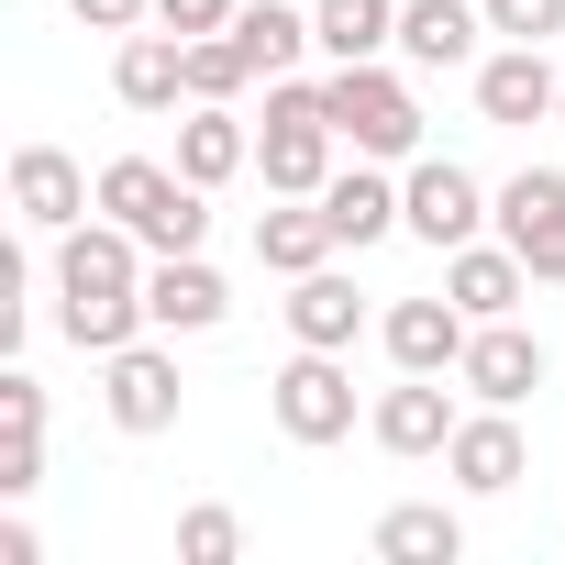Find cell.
<instances>
[{"label": "cell", "mask_w": 565, "mask_h": 565, "mask_svg": "<svg viewBox=\"0 0 565 565\" xmlns=\"http://www.w3.org/2000/svg\"><path fill=\"white\" fill-rule=\"evenodd\" d=\"M145 266H156V244L122 233L111 211L56 233V266H45V277H56V333H67L78 355H111V344L156 333V322H145Z\"/></svg>", "instance_id": "obj_1"}, {"label": "cell", "mask_w": 565, "mask_h": 565, "mask_svg": "<svg viewBox=\"0 0 565 565\" xmlns=\"http://www.w3.org/2000/svg\"><path fill=\"white\" fill-rule=\"evenodd\" d=\"M322 111H333V134H344L355 156H377V167H411V156H422V89H411V67H388V56L333 67V78H322Z\"/></svg>", "instance_id": "obj_2"}, {"label": "cell", "mask_w": 565, "mask_h": 565, "mask_svg": "<svg viewBox=\"0 0 565 565\" xmlns=\"http://www.w3.org/2000/svg\"><path fill=\"white\" fill-rule=\"evenodd\" d=\"M100 211H111L122 233H145L156 255H200V233H211V189L178 178L167 156H111V167H100Z\"/></svg>", "instance_id": "obj_3"}, {"label": "cell", "mask_w": 565, "mask_h": 565, "mask_svg": "<svg viewBox=\"0 0 565 565\" xmlns=\"http://www.w3.org/2000/svg\"><path fill=\"white\" fill-rule=\"evenodd\" d=\"M488 222H499V189H477V167H455V156H411L399 167V233H422L433 255L477 244Z\"/></svg>", "instance_id": "obj_4"}, {"label": "cell", "mask_w": 565, "mask_h": 565, "mask_svg": "<svg viewBox=\"0 0 565 565\" xmlns=\"http://www.w3.org/2000/svg\"><path fill=\"white\" fill-rule=\"evenodd\" d=\"M100 411H111V433H134V444L178 433V411H189V377H178V355H167L156 333L111 344V355H100Z\"/></svg>", "instance_id": "obj_5"}, {"label": "cell", "mask_w": 565, "mask_h": 565, "mask_svg": "<svg viewBox=\"0 0 565 565\" xmlns=\"http://www.w3.org/2000/svg\"><path fill=\"white\" fill-rule=\"evenodd\" d=\"M266 411H277L289 444H344V433H355V366L322 355V344H300L289 366L266 377Z\"/></svg>", "instance_id": "obj_6"}, {"label": "cell", "mask_w": 565, "mask_h": 565, "mask_svg": "<svg viewBox=\"0 0 565 565\" xmlns=\"http://www.w3.org/2000/svg\"><path fill=\"white\" fill-rule=\"evenodd\" d=\"M499 244L543 277V289H565V167H521L499 189Z\"/></svg>", "instance_id": "obj_7"}, {"label": "cell", "mask_w": 565, "mask_h": 565, "mask_svg": "<svg viewBox=\"0 0 565 565\" xmlns=\"http://www.w3.org/2000/svg\"><path fill=\"white\" fill-rule=\"evenodd\" d=\"M466 311H455V289H433V300H388L377 311V344H388V366L399 377H455L466 366Z\"/></svg>", "instance_id": "obj_8"}, {"label": "cell", "mask_w": 565, "mask_h": 565, "mask_svg": "<svg viewBox=\"0 0 565 565\" xmlns=\"http://www.w3.org/2000/svg\"><path fill=\"white\" fill-rule=\"evenodd\" d=\"M12 211H23V233H67V222L100 211V178H89L67 145H23V156H12Z\"/></svg>", "instance_id": "obj_9"}, {"label": "cell", "mask_w": 565, "mask_h": 565, "mask_svg": "<svg viewBox=\"0 0 565 565\" xmlns=\"http://www.w3.org/2000/svg\"><path fill=\"white\" fill-rule=\"evenodd\" d=\"M455 388L444 377H399V388H377V411H366V433H377V455H399V466H422V455H444L455 444Z\"/></svg>", "instance_id": "obj_10"}, {"label": "cell", "mask_w": 565, "mask_h": 565, "mask_svg": "<svg viewBox=\"0 0 565 565\" xmlns=\"http://www.w3.org/2000/svg\"><path fill=\"white\" fill-rule=\"evenodd\" d=\"M521 466H532V444H521V422H510V411H488V399H477V411L455 422V444H444V477H455L466 499H510V488H521Z\"/></svg>", "instance_id": "obj_11"}, {"label": "cell", "mask_w": 565, "mask_h": 565, "mask_svg": "<svg viewBox=\"0 0 565 565\" xmlns=\"http://www.w3.org/2000/svg\"><path fill=\"white\" fill-rule=\"evenodd\" d=\"M145 322L178 344V333H211V322H233V289H222V266L211 255H156L145 266Z\"/></svg>", "instance_id": "obj_12"}, {"label": "cell", "mask_w": 565, "mask_h": 565, "mask_svg": "<svg viewBox=\"0 0 565 565\" xmlns=\"http://www.w3.org/2000/svg\"><path fill=\"white\" fill-rule=\"evenodd\" d=\"M455 388H466V399H488V411H521V399L543 388V344H532L521 322H477V333H466Z\"/></svg>", "instance_id": "obj_13"}, {"label": "cell", "mask_w": 565, "mask_h": 565, "mask_svg": "<svg viewBox=\"0 0 565 565\" xmlns=\"http://www.w3.org/2000/svg\"><path fill=\"white\" fill-rule=\"evenodd\" d=\"M554 100H565V78H554V56L543 45H499V56H477V111L488 122H554Z\"/></svg>", "instance_id": "obj_14"}, {"label": "cell", "mask_w": 565, "mask_h": 565, "mask_svg": "<svg viewBox=\"0 0 565 565\" xmlns=\"http://www.w3.org/2000/svg\"><path fill=\"white\" fill-rule=\"evenodd\" d=\"M444 289H455V311H466V322H510V311L543 289V277H532L510 244H488V233H477V244H455V255H444Z\"/></svg>", "instance_id": "obj_15"}, {"label": "cell", "mask_w": 565, "mask_h": 565, "mask_svg": "<svg viewBox=\"0 0 565 565\" xmlns=\"http://www.w3.org/2000/svg\"><path fill=\"white\" fill-rule=\"evenodd\" d=\"M111 100H122V111H178V100H189V34H167V23L122 34V56H111Z\"/></svg>", "instance_id": "obj_16"}, {"label": "cell", "mask_w": 565, "mask_h": 565, "mask_svg": "<svg viewBox=\"0 0 565 565\" xmlns=\"http://www.w3.org/2000/svg\"><path fill=\"white\" fill-rule=\"evenodd\" d=\"M488 0H399V67H477Z\"/></svg>", "instance_id": "obj_17"}, {"label": "cell", "mask_w": 565, "mask_h": 565, "mask_svg": "<svg viewBox=\"0 0 565 565\" xmlns=\"http://www.w3.org/2000/svg\"><path fill=\"white\" fill-rule=\"evenodd\" d=\"M333 255H344V233H333L322 200H266V211H255V266H266V277H311V266H333Z\"/></svg>", "instance_id": "obj_18"}, {"label": "cell", "mask_w": 565, "mask_h": 565, "mask_svg": "<svg viewBox=\"0 0 565 565\" xmlns=\"http://www.w3.org/2000/svg\"><path fill=\"white\" fill-rule=\"evenodd\" d=\"M355 333H366V289H355L344 266H311V277H289V344L355 355Z\"/></svg>", "instance_id": "obj_19"}, {"label": "cell", "mask_w": 565, "mask_h": 565, "mask_svg": "<svg viewBox=\"0 0 565 565\" xmlns=\"http://www.w3.org/2000/svg\"><path fill=\"white\" fill-rule=\"evenodd\" d=\"M322 211H333V233H344V255H366V244H388V233H399V178H388L377 156H355V167H333V189H322Z\"/></svg>", "instance_id": "obj_20"}, {"label": "cell", "mask_w": 565, "mask_h": 565, "mask_svg": "<svg viewBox=\"0 0 565 565\" xmlns=\"http://www.w3.org/2000/svg\"><path fill=\"white\" fill-rule=\"evenodd\" d=\"M45 488V388L12 366L0 377V499H34Z\"/></svg>", "instance_id": "obj_21"}, {"label": "cell", "mask_w": 565, "mask_h": 565, "mask_svg": "<svg viewBox=\"0 0 565 565\" xmlns=\"http://www.w3.org/2000/svg\"><path fill=\"white\" fill-rule=\"evenodd\" d=\"M244 167H255V134L233 122V100H189V122H178V178L222 189V178H244Z\"/></svg>", "instance_id": "obj_22"}, {"label": "cell", "mask_w": 565, "mask_h": 565, "mask_svg": "<svg viewBox=\"0 0 565 565\" xmlns=\"http://www.w3.org/2000/svg\"><path fill=\"white\" fill-rule=\"evenodd\" d=\"M377 565H455L466 554V521L444 510V499H399V510H377Z\"/></svg>", "instance_id": "obj_23"}, {"label": "cell", "mask_w": 565, "mask_h": 565, "mask_svg": "<svg viewBox=\"0 0 565 565\" xmlns=\"http://www.w3.org/2000/svg\"><path fill=\"white\" fill-rule=\"evenodd\" d=\"M311 45H322L333 67L399 56V0H311Z\"/></svg>", "instance_id": "obj_24"}, {"label": "cell", "mask_w": 565, "mask_h": 565, "mask_svg": "<svg viewBox=\"0 0 565 565\" xmlns=\"http://www.w3.org/2000/svg\"><path fill=\"white\" fill-rule=\"evenodd\" d=\"M233 45L255 56V78H289L300 56H322V45H311V12H289V0H244V12H233Z\"/></svg>", "instance_id": "obj_25"}, {"label": "cell", "mask_w": 565, "mask_h": 565, "mask_svg": "<svg viewBox=\"0 0 565 565\" xmlns=\"http://www.w3.org/2000/svg\"><path fill=\"white\" fill-rule=\"evenodd\" d=\"M255 89V56L233 34H189V100H244Z\"/></svg>", "instance_id": "obj_26"}, {"label": "cell", "mask_w": 565, "mask_h": 565, "mask_svg": "<svg viewBox=\"0 0 565 565\" xmlns=\"http://www.w3.org/2000/svg\"><path fill=\"white\" fill-rule=\"evenodd\" d=\"M244 554V521L222 510V499H200L189 521H178V565H233Z\"/></svg>", "instance_id": "obj_27"}, {"label": "cell", "mask_w": 565, "mask_h": 565, "mask_svg": "<svg viewBox=\"0 0 565 565\" xmlns=\"http://www.w3.org/2000/svg\"><path fill=\"white\" fill-rule=\"evenodd\" d=\"M488 34L499 45H554L565 34V0H488Z\"/></svg>", "instance_id": "obj_28"}, {"label": "cell", "mask_w": 565, "mask_h": 565, "mask_svg": "<svg viewBox=\"0 0 565 565\" xmlns=\"http://www.w3.org/2000/svg\"><path fill=\"white\" fill-rule=\"evenodd\" d=\"M233 12H244V0H156L167 34H233Z\"/></svg>", "instance_id": "obj_29"}, {"label": "cell", "mask_w": 565, "mask_h": 565, "mask_svg": "<svg viewBox=\"0 0 565 565\" xmlns=\"http://www.w3.org/2000/svg\"><path fill=\"white\" fill-rule=\"evenodd\" d=\"M67 12H78L89 34H145V23H156V0H67Z\"/></svg>", "instance_id": "obj_30"}, {"label": "cell", "mask_w": 565, "mask_h": 565, "mask_svg": "<svg viewBox=\"0 0 565 565\" xmlns=\"http://www.w3.org/2000/svg\"><path fill=\"white\" fill-rule=\"evenodd\" d=\"M554 134H565V100H554Z\"/></svg>", "instance_id": "obj_31"}]
</instances>
